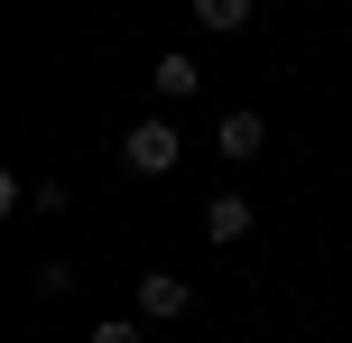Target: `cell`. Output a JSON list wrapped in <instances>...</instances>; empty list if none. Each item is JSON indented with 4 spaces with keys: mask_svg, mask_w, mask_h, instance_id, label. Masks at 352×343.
Instances as JSON below:
<instances>
[{
    "mask_svg": "<svg viewBox=\"0 0 352 343\" xmlns=\"http://www.w3.org/2000/svg\"><path fill=\"white\" fill-rule=\"evenodd\" d=\"M148 84H158V93H167V102H195V84H204V65H195V56H186V47H167V56H158V65H148Z\"/></svg>",
    "mask_w": 352,
    "mask_h": 343,
    "instance_id": "obj_4",
    "label": "cell"
},
{
    "mask_svg": "<svg viewBox=\"0 0 352 343\" xmlns=\"http://www.w3.org/2000/svg\"><path fill=\"white\" fill-rule=\"evenodd\" d=\"M186 307H195V288H186L176 269H148V278H140V316H148V325H176Z\"/></svg>",
    "mask_w": 352,
    "mask_h": 343,
    "instance_id": "obj_2",
    "label": "cell"
},
{
    "mask_svg": "<svg viewBox=\"0 0 352 343\" xmlns=\"http://www.w3.org/2000/svg\"><path fill=\"white\" fill-rule=\"evenodd\" d=\"M121 158H130V177H167V167L186 158V140H176V121H130Z\"/></svg>",
    "mask_w": 352,
    "mask_h": 343,
    "instance_id": "obj_1",
    "label": "cell"
},
{
    "mask_svg": "<svg viewBox=\"0 0 352 343\" xmlns=\"http://www.w3.org/2000/svg\"><path fill=\"white\" fill-rule=\"evenodd\" d=\"M93 343H140V325H121V316H111V325H93Z\"/></svg>",
    "mask_w": 352,
    "mask_h": 343,
    "instance_id": "obj_7",
    "label": "cell"
},
{
    "mask_svg": "<svg viewBox=\"0 0 352 343\" xmlns=\"http://www.w3.org/2000/svg\"><path fill=\"white\" fill-rule=\"evenodd\" d=\"M213 148H223L232 167H241V158H260V148H269V121H260V111H223V130H213Z\"/></svg>",
    "mask_w": 352,
    "mask_h": 343,
    "instance_id": "obj_3",
    "label": "cell"
},
{
    "mask_svg": "<svg viewBox=\"0 0 352 343\" xmlns=\"http://www.w3.org/2000/svg\"><path fill=\"white\" fill-rule=\"evenodd\" d=\"M250 232V195H213L204 204V241H241Z\"/></svg>",
    "mask_w": 352,
    "mask_h": 343,
    "instance_id": "obj_5",
    "label": "cell"
},
{
    "mask_svg": "<svg viewBox=\"0 0 352 343\" xmlns=\"http://www.w3.org/2000/svg\"><path fill=\"white\" fill-rule=\"evenodd\" d=\"M195 19H204L213 37H232V28H250V10H260V0H186Z\"/></svg>",
    "mask_w": 352,
    "mask_h": 343,
    "instance_id": "obj_6",
    "label": "cell"
}]
</instances>
